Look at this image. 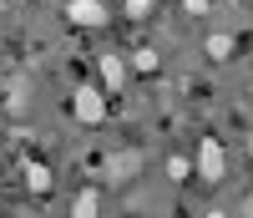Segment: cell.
<instances>
[{
	"label": "cell",
	"mask_w": 253,
	"mask_h": 218,
	"mask_svg": "<svg viewBox=\"0 0 253 218\" xmlns=\"http://www.w3.org/2000/svg\"><path fill=\"white\" fill-rule=\"evenodd\" d=\"M71 117L86 122V127L107 122V92H101V86H76V97H71Z\"/></svg>",
	"instance_id": "obj_1"
},
{
	"label": "cell",
	"mask_w": 253,
	"mask_h": 218,
	"mask_svg": "<svg viewBox=\"0 0 253 218\" xmlns=\"http://www.w3.org/2000/svg\"><path fill=\"white\" fill-rule=\"evenodd\" d=\"M223 172H228V152L218 137H203L198 142V178L203 183H223Z\"/></svg>",
	"instance_id": "obj_2"
},
{
	"label": "cell",
	"mask_w": 253,
	"mask_h": 218,
	"mask_svg": "<svg viewBox=\"0 0 253 218\" xmlns=\"http://www.w3.org/2000/svg\"><path fill=\"white\" fill-rule=\"evenodd\" d=\"M66 15H71V26H86V31L107 26V5H101V0H71Z\"/></svg>",
	"instance_id": "obj_3"
},
{
	"label": "cell",
	"mask_w": 253,
	"mask_h": 218,
	"mask_svg": "<svg viewBox=\"0 0 253 218\" xmlns=\"http://www.w3.org/2000/svg\"><path fill=\"white\" fill-rule=\"evenodd\" d=\"M137 172H142V152H137V147L112 152V158H107V178H112V183H126V178H137Z\"/></svg>",
	"instance_id": "obj_4"
},
{
	"label": "cell",
	"mask_w": 253,
	"mask_h": 218,
	"mask_svg": "<svg viewBox=\"0 0 253 218\" xmlns=\"http://www.w3.org/2000/svg\"><path fill=\"white\" fill-rule=\"evenodd\" d=\"M101 81H107L112 92H122V81H126V61L107 51V56H101Z\"/></svg>",
	"instance_id": "obj_5"
},
{
	"label": "cell",
	"mask_w": 253,
	"mask_h": 218,
	"mask_svg": "<svg viewBox=\"0 0 253 218\" xmlns=\"http://www.w3.org/2000/svg\"><path fill=\"white\" fill-rule=\"evenodd\" d=\"M233 46H238V41L233 36H228V31H213V36H208V56H213V61H233Z\"/></svg>",
	"instance_id": "obj_6"
},
{
	"label": "cell",
	"mask_w": 253,
	"mask_h": 218,
	"mask_svg": "<svg viewBox=\"0 0 253 218\" xmlns=\"http://www.w3.org/2000/svg\"><path fill=\"white\" fill-rule=\"evenodd\" d=\"M96 208H101V193H96V188H81V193H76V203H71L76 218H96Z\"/></svg>",
	"instance_id": "obj_7"
},
{
	"label": "cell",
	"mask_w": 253,
	"mask_h": 218,
	"mask_svg": "<svg viewBox=\"0 0 253 218\" xmlns=\"http://www.w3.org/2000/svg\"><path fill=\"white\" fill-rule=\"evenodd\" d=\"M26 188L31 193H46L51 188V167L46 163H26Z\"/></svg>",
	"instance_id": "obj_8"
},
{
	"label": "cell",
	"mask_w": 253,
	"mask_h": 218,
	"mask_svg": "<svg viewBox=\"0 0 253 218\" xmlns=\"http://www.w3.org/2000/svg\"><path fill=\"white\" fill-rule=\"evenodd\" d=\"M132 66H137V71H157V51H152V46L132 51Z\"/></svg>",
	"instance_id": "obj_9"
},
{
	"label": "cell",
	"mask_w": 253,
	"mask_h": 218,
	"mask_svg": "<svg viewBox=\"0 0 253 218\" xmlns=\"http://www.w3.org/2000/svg\"><path fill=\"white\" fill-rule=\"evenodd\" d=\"M187 172H193L187 158H167V178H172V183H187Z\"/></svg>",
	"instance_id": "obj_10"
},
{
	"label": "cell",
	"mask_w": 253,
	"mask_h": 218,
	"mask_svg": "<svg viewBox=\"0 0 253 218\" xmlns=\"http://www.w3.org/2000/svg\"><path fill=\"white\" fill-rule=\"evenodd\" d=\"M152 10V0H126V15H147Z\"/></svg>",
	"instance_id": "obj_11"
}]
</instances>
